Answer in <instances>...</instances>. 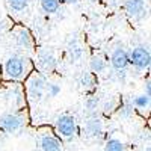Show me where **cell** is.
<instances>
[{
    "label": "cell",
    "mask_w": 151,
    "mask_h": 151,
    "mask_svg": "<svg viewBox=\"0 0 151 151\" xmlns=\"http://www.w3.org/2000/svg\"><path fill=\"white\" fill-rule=\"evenodd\" d=\"M29 71V62L26 58L14 55L8 58L3 67V73L9 80H23L27 76Z\"/></svg>",
    "instance_id": "cell-1"
},
{
    "label": "cell",
    "mask_w": 151,
    "mask_h": 151,
    "mask_svg": "<svg viewBox=\"0 0 151 151\" xmlns=\"http://www.w3.org/2000/svg\"><path fill=\"white\" fill-rule=\"evenodd\" d=\"M45 86H47V82L44 79V76L38 74V73H33L26 82L27 98L32 103H40L45 97Z\"/></svg>",
    "instance_id": "cell-2"
},
{
    "label": "cell",
    "mask_w": 151,
    "mask_h": 151,
    "mask_svg": "<svg viewBox=\"0 0 151 151\" xmlns=\"http://www.w3.org/2000/svg\"><path fill=\"white\" fill-rule=\"evenodd\" d=\"M26 125V118L20 113H3L0 116V130H3L8 134H15Z\"/></svg>",
    "instance_id": "cell-3"
},
{
    "label": "cell",
    "mask_w": 151,
    "mask_h": 151,
    "mask_svg": "<svg viewBox=\"0 0 151 151\" xmlns=\"http://www.w3.org/2000/svg\"><path fill=\"white\" fill-rule=\"evenodd\" d=\"M129 62H130V65H133L139 71L148 70L151 65V53H150L148 47L145 45L133 47V50L129 53Z\"/></svg>",
    "instance_id": "cell-4"
},
{
    "label": "cell",
    "mask_w": 151,
    "mask_h": 151,
    "mask_svg": "<svg viewBox=\"0 0 151 151\" xmlns=\"http://www.w3.org/2000/svg\"><path fill=\"white\" fill-rule=\"evenodd\" d=\"M55 125L56 132L65 139H73L77 134V122H76V118L70 113H64V115L58 116Z\"/></svg>",
    "instance_id": "cell-5"
},
{
    "label": "cell",
    "mask_w": 151,
    "mask_h": 151,
    "mask_svg": "<svg viewBox=\"0 0 151 151\" xmlns=\"http://www.w3.org/2000/svg\"><path fill=\"white\" fill-rule=\"evenodd\" d=\"M38 67L42 73H53L58 68V59L52 50H40L38 52Z\"/></svg>",
    "instance_id": "cell-6"
},
{
    "label": "cell",
    "mask_w": 151,
    "mask_h": 151,
    "mask_svg": "<svg viewBox=\"0 0 151 151\" xmlns=\"http://www.w3.org/2000/svg\"><path fill=\"white\" fill-rule=\"evenodd\" d=\"M124 11L127 12L130 18L141 20L147 15L145 0H125L124 2Z\"/></svg>",
    "instance_id": "cell-7"
},
{
    "label": "cell",
    "mask_w": 151,
    "mask_h": 151,
    "mask_svg": "<svg viewBox=\"0 0 151 151\" xmlns=\"http://www.w3.org/2000/svg\"><path fill=\"white\" fill-rule=\"evenodd\" d=\"M110 65L113 67V70H127V67L130 65L129 62V52L122 47H118L112 52L110 55Z\"/></svg>",
    "instance_id": "cell-8"
},
{
    "label": "cell",
    "mask_w": 151,
    "mask_h": 151,
    "mask_svg": "<svg viewBox=\"0 0 151 151\" xmlns=\"http://www.w3.org/2000/svg\"><path fill=\"white\" fill-rule=\"evenodd\" d=\"M104 132L103 121L98 116H89L85 121V133L89 137H100Z\"/></svg>",
    "instance_id": "cell-9"
},
{
    "label": "cell",
    "mask_w": 151,
    "mask_h": 151,
    "mask_svg": "<svg viewBox=\"0 0 151 151\" xmlns=\"http://www.w3.org/2000/svg\"><path fill=\"white\" fill-rule=\"evenodd\" d=\"M41 151H62V142L58 136L52 133H44L40 137Z\"/></svg>",
    "instance_id": "cell-10"
},
{
    "label": "cell",
    "mask_w": 151,
    "mask_h": 151,
    "mask_svg": "<svg viewBox=\"0 0 151 151\" xmlns=\"http://www.w3.org/2000/svg\"><path fill=\"white\" fill-rule=\"evenodd\" d=\"M15 42L18 47L24 48V50H32L33 47V36L29 32V29L26 27H20L15 33Z\"/></svg>",
    "instance_id": "cell-11"
},
{
    "label": "cell",
    "mask_w": 151,
    "mask_h": 151,
    "mask_svg": "<svg viewBox=\"0 0 151 151\" xmlns=\"http://www.w3.org/2000/svg\"><path fill=\"white\" fill-rule=\"evenodd\" d=\"M100 104H101V101H100V97L98 95H89L85 103H83V112L86 113V116H97V113L100 110Z\"/></svg>",
    "instance_id": "cell-12"
},
{
    "label": "cell",
    "mask_w": 151,
    "mask_h": 151,
    "mask_svg": "<svg viewBox=\"0 0 151 151\" xmlns=\"http://www.w3.org/2000/svg\"><path fill=\"white\" fill-rule=\"evenodd\" d=\"M77 83H79V86L82 88V89L92 91L94 88H95V85H97L95 76L92 73H89V71H82L79 74V77H77Z\"/></svg>",
    "instance_id": "cell-13"
},
{
    "label": "cell",
    "mask_w": 151,
    "mask_h": 151,
    "mask_svg": "<svg viewBox=\"0 0 151 151\" xmlns=\"http://www.w3.org/2000/svg\"><path fill=\"white\" fill-rule=\"evenodd\" d=\"M89 68L92 74H101L107 70V62L101 56H92L89 60Z\"/></svg>",
    "instance_id": "cell-14"
},
{
    "label": "cell",
    "mask_w": 151,
    "mask_h": 151,
    "mask_svg": "<svg viewBox=\"0 0 151 151\" xmlns=\"http://www.w3.org/2000/svg\"><path fill=\"white\" fill-rule=\"evenodd\" d=\"M40 6L45 14H56L60 8V0H40Z\"/></svg>",
    "instance_id": "cell-15"
},
{
    "label": "cell",
    "mask_w": 151,
    "mask_h": 151,
    "mask_svg": "<svg viewBox=\"0 0 151 151\" xmlns=\"http://www.w3.org/2000/svg\"><path fill=\"white\" fill-rule=\"evenodd\" d=\"M116 112H118V116H119V118H122V119H129V118L133 115L134 109H133V106H132V103H130V100H124V103L118 104Z\"/></svg>",
    "instance_id": "cell-16"
},
{
    "label": "cell",
    "mask_w": 151,
    "mask_h": 151,
    "mask_svg": "<svg viewBox=\"0 0 151 151\" xmlns=\"http://www.w3.org/2000/svg\"><path fill=\"white\" fill-rule=\"evenodd\" d=\"M118 104H119V101L115 97H109L107 100H104V101L100 104V109L103 110L104 115H110L112 112H115L118 109Z\"/></svg>",
    "instance_id": "cell-17"
},
{
    "label": "cell",
    "mask_w": 151,
    "mask_h": 151,
    "mask_svg": "<svg viewBox=\"0 0 151 151\" xmlns=\"http://www.w3.org/2000/svg\"><path fill=\"white\" fill-rule=\"evenodd\" d=\"M82 55H83L82 47L77 44V41H76V40H73V41L68 44V56H70L71 62L79 60V59L82 58Z\"/></svg>",
    "instance_id": "cell-18"
},
{
    "label": "cell",
    "mask_w": 151,
    "mask_h": 151,
    "mask_svg": "<svg viewBox=\"0 0 151 151\" xmlns=\"http://www.w3.org/2000/svg\"><path fill=\"white\" fill-rule=\"evenodd\" d=\"M150 101H151V97L145 95V94H141V95H136L133 100H130V103L133 107L136 109H147L150 106Z\"/></svg>",
    "instance_id": "cell-19"
},
{
    "label": "cell",
    "mask_w": 151,
    "mask_h": 151,
    "mask_svg": "<svg viewBox=\"0 0 151 151\" xmlns=\"http://www.w3.org/2000/svg\"><path fill=\"white\" fill-rule=\"evenodd\" d=\"M104 151H125V145L122 141L116 139V137H110L106 141Z\"/></svg>",
    "instance_id": "cell-20"
},
{
    "label": "cell",
    "mask_w": 151,
    "mask_h": 151,
    "mask_svg": "<svg viewBox=\"0 0 151 151\" xmlns=\"http://www.w3.org/2000/svg\"><path fill=\"white\" fill-rule=\"evenodd\" d=\"M8 6L14 12H23L29 6V0H6Z\"/></svg>",
    "instance_id": "cell-21"
},
{
    "label": "cell",
    "mask_w": 151,
    "mask_h": 151,
    "mask_svg": "<svg viewBox=\"0 0 151 151\" xmlns=\"http://www.w3.org/2000/svg\"><path fill=\"white\" fill-rule=\"evenodd\" d=\"M60 94V86L58 83H47L45 86V95L48 98H55Z\"/></svg>",
    "instance_id": "cell-22"
},
{
    "label": "cell",
    "mask_w": 151,
    "mask_h": 151,
    "mask_svg": "<svg viewBox=\"0 0 151 151\" xmlns=\"http://www.w3.org/2000/svg\"><path fill=\"white\" fill-rule=\"evenodd\" d=\"M115 77L119 82H125V79H127V70H118V71H115Z\"/></svg>",
    "instance_id": "cell-23"
},
{
    "label": "cell",
    "mask_w": 151,
    "mask_h": 151,
    "mask_svg": "<svg viewBox=\"0 0 151 151\" xmlns=\"http://www.w3.org/2000/svg\"><path fill=\"white\" fill-rule=\"evenodd\" d=\"M145 95L151 97V82H150V79H147V82H145Z\"/></svg>",
    "instance_id": "cell-24"
},
{
    "label": "cell",
    "mask_w": 151,
    "mask_h": 151,
    "mask_svg": "<svg viewBox=\"0 0 151 151\" xmlns=\"http://www.w3.org/2000/svg\"><path fill=\"white\" fill-rule=\"evenodd\" d=\"M60 2H64V3H68V5H76L79 2V0H60Z\"/></svg>",
    "instance_id": "cell-25"
}]
</instances>
